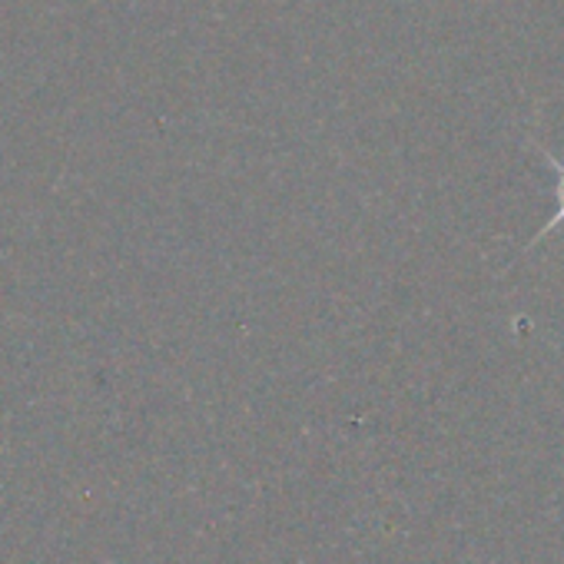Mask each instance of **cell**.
Segmentation results:
<instances>
[{
	"label": "cell",
	"instance_id": "6da1fadb",
	"mask_svg": "<svg viewBox=\"0 0 564 564\" xmlns=\"http://www.w3.org/2000/svg\"><path fill=\"white\" fill-rule=\"evenodd\" d=\"M534 150H538V153L544 156L547 170L554 173V196H557V209H554V216H551V219H547V223H544V226H541V229L534 232V236H531V242L524 246V252H531V249H534V246H538V242H541V239L547 236V232H554L557 226H564V163H561V160H557V156H554L551 150H544L541 143H534Z\"/></svg>",
	"mask_w": 564,
	"mask_h": 564
}]
</instances>
